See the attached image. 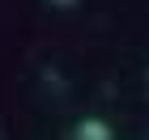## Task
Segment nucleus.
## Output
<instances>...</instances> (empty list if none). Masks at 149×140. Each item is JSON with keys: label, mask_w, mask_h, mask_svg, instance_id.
Returning <instances> with one entry per match:
<instances>
[{"label": "nucleus", "mask_w": 149, "mask_h": 140, "mask_svg": "<svg viewBox=\"0 0 149 140\" xmlns=\"http://www.w3.org/2000/svg\"><path fill=\"white\" fill-rule=\"evenodd\" d=\"M68 140H115V132H111V123H102V119H81Z\"/></svg>", "instance_id": "f257e3e1"}, {"label": "nucleus", "mask_w": 149, "mask_h": 140, "mask_svg": "<svg viewBox=\"0 0 149 140\" xmlns=\"http://www.w3.org/2000/svg\"><path fill=\"white\" fill-rule=\"evenodd\" d=\"M51 4H72V0H51Z\"/></svg>", "instance_id": "f03ea898"}]
</instances>
